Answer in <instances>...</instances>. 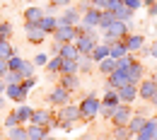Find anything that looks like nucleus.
<instances>
[{"label": "nucleus", "mask_w": 157, "mask_h": 140, "mask_svg": "<svg viewBox=\"0 0 157 140\" xmlns=\"http://www.w3.org/2000/svg\"><path fill=\"white\" fill-rule=\"evenodd\" d=\"M126 34H128V24H126V22H121V20H116V22H111V24L104 29V44L121 41Z\"/></svg>", "instance_id": "39448f33"}, {"label": "nucleus", "mask_w": 157, "mask_h": 140, "mask_svg": "<svg viewBox=\"0 0 157 140\" xmlns=\"http://www.w3.org/2000/svg\"><path fill=\"white\" fill-rule=\"evenodd\" d=\"M2 106H5V97L0 94V109H2Z\"/></svg>", "instance_id": "5fc2aeb1"}, {"label": "nucleus", "mask_w": 157, "mask_h": 140, "mask_svg": "<svg viewBox=\"0 0 157 140\" xmlns=\"http://www.w3.org/2000/svg\"><path fill=\"white\" fill-rule=\"evenodd\" d=\"M17 73L22 75V80H24V78H34V63H32V60H22Z\"/></svg>", "instance_id": "72a5a7b5"}, {"label": "nucleus", "mask_w": 157, "mask_h": 140, "mask_svg": "<svg viewBox=\"0 0 157 140\" xmlns=\"http://www.w3.org/2000/svg\"><path fill=\"white\" fill-rule=\"evenodd\" d=\"M111 12H114V17H116V20H121V22H126V20H131V17H133V12H131V10H128L123 2H121L118 7H114Z\"/></svg>", "instance_id": "2f4dec72"}, {"label": "nucleus", "mask_w": 157, "mask_h": 140, "mask_svg": "<svg viewBox=\"0 0 157 140\" xmlns=\"http://www.w3.org/2000/svg\"><path fill=\"white\" fill-rule=\"evenodd\" d=\"M128 73H126V70H114V73H111V75H109V80H106V87H109V89H118V87H123V85H128Z\"/></svg>", "instance_id": "ddd939ff"}, {"label": "nucleus", "mask_w": 157, "mask_h": 140, "mask_svg": "<svg viewBox=\"0 0 157 140\" xmlns=\"http://www.w3.org/2000/svg\"><path fill=\"white\" fill-rule=\"evenodd\" d=\"M152 140H157V131H155V133H152Z\"/></svg>", "instance_id": "4d7b16f0"}, {"label": "nucleus", "mask_w": 157, "mask_h": 140, "mask_svg": "<svg viewBox=\"0 0 157 140\" xmlns=\"http://www.w3.org/2000/svg\"><path fill=\"white\" fill-rule=\"evenodd\" d=\"M114 70H116V60H114V58L99 60V73H101V75H111Z\"/></svg>", "instance_id": "c85d7f7f"}, {"label": "nucleus", "mask_w": 157, "mask_h": 140, "mask_svg": "<svg viewBox=\"0 0 157 140\" xmlns=\"http://www.w3.org/2000/svg\"><path fill=\"white\" fill-rule=\"evenodd\" d=\"M150 104H152V106H157V92H155V97L150 99Z\"/></svg>", "instance_id": "603ef678"}, {"label": "nucleus", "mask_w": 157, "mask_h": 140, "mask_svg": "<svg viewBox=\"0 0 157 140\" xmlns=\"http://www.w3.org/2000/svg\"><path fill=\"white\" fill-rule=\"evenodd\" d=\"M0 22H2V15H0Z\"/></svg>", "instance_id": "bf43d9fd"}, {"label": "nucleus", "mask_w": 157, "mask_h": 140, "mask_svg": "<svg viewBox=\"0 0 157 140\" xmlns=\"http://www.w3.org/2000/svg\"><path fill=\"white\" fill-rule=\"evenodd\" d=\"M147 53H150L152 58H157V41H155V44H152V46H150V51H147Z\"/></svg>", "instance_id": "09e8293b"}, {"label": "nucleus", "mask_w": 157, "mask_h": 140, "mask_svg": "<svg viewBox=\"0 0 157 140\" xmlns=\"http://www.w3.org/2000/svg\"><path fill=\"white\" fill-rule=\"evenodd\" d=\"M136 140H152V138H147V135H136Z\"/></svg>", "instance_id": "864d4df0"}, {"label": "nucleus", "mask_w": 157, "mask_h": 140, "mask_svg": "<svg viewBox=\"0 0 157 140\" xmlns=\"http://www.w3.org/2000/svg\"><path fill=\"white\" fill-rule=\"evenodd\" d=\"M104 58H109V46H106L104 41H99L97 46L90 51V60H92V63H99V60H104Z\"/></svg>", "instance_id": "a211bd4d"}, {"label": "nucleus", "mask_w": 157, "mask_h": 140, "mask_svg": "<svg viewBox=\"0 0 157 140\" xmlns=\"http://www.w3.org/2000/svg\"><path fill=\"white\" fill-rule=\"evenodd\" d=\"M99 106H101V99H99L97 94H87V97L78 104L80 121H92L94 116H99Z\"/></svg>", "instance_id": "f03ea898"}, {"label": "nucleus", "mask_w": 157, "mask_h": 140, "mask_svg": "<svg viewBox=\"0 0 157 140\" xmlns=\"http://www.w3.org/2000/svg\"><path fill=\"white\" fill-rule=\"evenodd\" d=\"M15 114H17L20 123H29V121H32V114H34V109H32V106H24V104H22L20 109H15Z\"/></svg>", "instance_id": "cd10ccee"}, {"label": "nucleus", "mask_w": 157, "mask_h": 140, "mask_svg": "<svg viewBox=\"0 0 157 140\" xmlns=\"http://www.w3.org/2000/svg\"><path fill=\"white\" fill-rule=\"evenodd\" d=\"M51 5H56V7H68L70 0H51Z\"/></svg>", "instance_id": "49530a36"}, {"label": "nucleus", "mask_w": 157, "mask_h": 140, "mask_svg": "<svg viewBox=\"0 0 157 140\" xmlns=\"http://www.w3.org/2000/svg\"><path fill=\"white\" fill-rule=\"evenodd\" d=\"M56 119H58V128L70 131V128H73V126L80 121V109H78V104H65V106H60V111L56 114Z\"/></svg>", "instance_id": "f257e3e1"}, {"label": "nucleus", "mask_w": 157, "mask_h": 140, "mask_svg": "<svg viewBox=\"0 0 157 140\" xmlns=\"http://www.w3.org/2000/svg\"><path fill=\"white\" fill-rule=\"evenodd\" d=\"M155 80H157V78H155Z\"/></svg>", "instance_id": "680f3d73"}, {"label": "nucleus", "mask_w": 157, "mask_h": 140, "mask_svg": "<svg viewBox=\"0 0 157 140\" xmlns=\"http://www.w3.org/2000/svg\"><path fill=\"white\" fill-rule=\"evenodd\" d=\"M22 60H24V58H20V56H17V53H15V56H12V58H7V70H20Z\"/></svg>", "instance_id": "ea45409f"}, {"label": "nucleus", "mask_w": 157, "mask_h": 140, "mask_svg": "<svg viewBox=\"0 0 157 140\" xmlns=\"http://www.w3.org/2000/svg\"><path fill=\"white\" fill-rule=\"evenodd\" d=\"M5 87H7V85H5V80L0 78V94H5Z\"/></svg>", "instance_id": "3c124183"}, {"label": "nucleus", "mask_w": 157, "mask_h": 140, "mask_svg": "<svg viewBox=\"0 0 157 140\" xmlns=\"http://www.w3.org/2000/svg\"><path fill=\"white\" fill-rule=\"evenodd\" d=\"M44 15H46V12L41 10L39 5H29V7L24 10V22H39Z\"/></svg>", "instance_id": "5701e85b"}, {"label": "nucleus", "mask_w": 157, "mask_h": 140, "mask_svg": "<svg viewBox=\"0 0 157 140\" xmlns=\"http://www.w3.org/2000/svg\"><path fill=\"white\" fill-rule=\"evenodd\" d=\"M114 109H116V106H106V104H101V106H99V114H101L104 119H111V114H114Z\"/></svg>", "instance_id": "c03bdc74"}, {"label": "nucleus", "mask_w": 157, "mask_h": 140, "mask_svg": "<svg viewBox=\"0 0 157 140\" xmlns=\"http://www.w3.org/2000/svg\"><path fill=\"white\" fill-rule=\"evenodd\" d=\"M101 104H106V106H118V104H121L118 92H116V89H106V94L101 97Z\"/></svg>", "instance_id": "7c9ffc66"}, {"label": "nucleus", "mask_w": 157, "mask_h": 140, "mask_svg": "<svg viewBox=\"0 0 157 140\" xmlns=\"http://www.w3.org/2000/svg\"><path fill=\"white\" fill-rule=\"evenodd\" d=\"M24 32H27V41L29 44H41L46 39V32H41L36 22H24Z\"/></svg>", "instance_id": "f8f14e48"}, {"label": "nucleus", "mask_w": 157, "mask_h": 140, "mask_svg": "<svg viewBox=\"0 0 157 140\" xmlns=\"http://www.w3.org/2000/svg\"><path fill=\"white\" fill-rule=\"evenodd\" d=\"M27 94H29V92H27L22 85H7V87H5V97L12 99V101H17V104H24Z\"/></svg>", "instance_id": "4468645a"}, {"label": "nucleus", "mask_w": 157, "mask_h": 140, "mask_svg": "<svg viewBox=\"0 0 157 140\" xmlns=\"http://www.w3.org/2000/svg\"><path fill=\"white\" fill-rule=\"evenodd\" d=\"M123 44H126V48H128V53H136L143 48V44H145V36H140V34H126L123 36Z\"/></svg>", "instance_id": "2eb2a0df"}, {"label": "nucleus", "mask_w": 157, "mask_h": 140, "mask_svg": "<svg viewBox=\"0 0 157 140\" xmlns=\"http://www.w3.org/2000/svg\"><path fill=\"white\" fill-rule=\"evenodd\" d=\"M29 123L41 126V128H46V131L58 128V119H56V114H53V111H46V109H36V111L32 114V121H29Z\"/></svg>", "instance_id": "7ed1b4c3"}, {"label": "nucleus", "mask_w": 157, "mask_h": 140, "mask_svg": "<svg viewBox=\"0 0 157 140\" xmlns=\"http://www.w3.org/2000/svg\"><path fill=\"white\" fill-rule=\"evenodd\" d=\"M46 135H48V131H46V128L29 123V128H27V140H44Z\"/></svg>", "instance_id": "393cba45"}, {"label": "nucleus", "mask_w": 157, "mask_h": 140, "mask_svg": "<svg viewBox=\"0 0 157 140\" xmlns=\"http://www.w3.org/2000/svg\"><path fill=\"white\" fill-rule=\"evenodd\" d=\"M15 56V48H12V44H10V39H0V58H12Z\"/></svg>", "instance_id": "c756f323"}, {"label": "nucleus", "mask_w": 157, "mask_h": 140, "mask_svg": "<svg viewBox=\"0 0 157 140\" xmlns=\"http://www.w3.org/2000/svg\"><path fill=\"white\" fill-rule=\"evenodd\" d=\"M133 60H136V58H133V53H126L123 58H118V60H116V68H118V70H126V68H128Z\"/></svg>", "instance_id": "58836bf2"}, {"label": "nucleus", "mask_w": 157, "mask_h": 140, "mask_svg": "<svg viewBox=\"0 0 157 140\" xmlns=\"http://www.w3.org/2000/svg\"><path fill=\"white\" fill-rule=\"evenodd\" d=\"M121 2H123V5H126L131 12H136L138 7H143V0H121Z\"/></svg>", "instance_id": "a19ab883"}, {"label": "nucleus", "mask_w": 157, "mask_h": 140, "mask_svg": "<svg viewBox=\"0 0 157 140\" xmlns=\"http://www.w3.org/2000/svg\"><path fill=\"white\" fill-rule=\"evenodd\" d=\"M106 46H109V58H114V60L123 58V56L128 53V48H126L123 41H111V44H106Z\"/></svg>", "instance_id": "aec40b11"}, {"label": "nucleus", "mask_w": 157, "mask_h": 140, "mask_svg": "<svg viewBox=\"0 0 157 140\" xmlns=\"http://www.w3.org/2000/svg\"><path fill=\"white\" fill-rule=\"evenodd\" d=\"M60 63H63V58H60V56H53V58H48V63H46L44 68L53 75V73H60Z\"/></svg>", "instance_id": "f704fd0d"}, {"label": "nucleus", "mask_w": 157, "mask_h": 140, "mask_svg": "<svg viewBox=\"0 0 157 140\" xmlns=\"http://www.w3.org/2000/svg\"><path fill=\"white\" fill-rule=\"evenodd\" d=\"M99 41L94 36V32H90V34H80L78 39H75V48L80 51V56H90V51L97 46Z\"/></svg>", "instance_id": "423d86ee"}, {"label": "nucleus", "mask_w": 157, "mask_h": 140, "mask_svg": "<svg viewBox=\"0 0 157 140\" xmlns=\"http://www.w3.org/2000/svg\"><path fill=\"white\" fill-rule=\"evenodd\" d=\"M36 24H39L41 32H46V34H53V32H56V27H58V20H56V17H51V15H44V17H41Z\"/></svg>", "instance_id": "412c9836"}, {"label": "nucleus", "mask_w": 157, "mask_h": 140, "mask_svg": "<svg viewBox=\"0 0 157 140\" xmlns=\"http://www.w3.org/2000/svg\"><path fill=\"white\" fill-rule=\"evenodd\" d=\"M5 73H7V60H5V58H0V78H2Z\"/></svg>", "instance_id": "de8ad7c7"}, {"label": "nucleus", "mask_w": 157, "mask_h": 140, "mask_svg": "<svg viewBox=\"0 0 157 140\" xmlns=\"http://www.w3.org/2000/svg\"><path fill=\"white\" fill-rule=\"evenodd\" d=\"M70 94L73 92H68V89H63V87H56L46 99H48V104H53V106H65V104H70Z\"/></svg>", "instance_id": "9b49d317"}, {"label": "nucleus", "mask_w": 157, "mask_h": 140, "mask_svg": "<svg viewBox=\"0 0 157 140\" xmlns=\"http://www.w3.org/2000/svg\"><path fill=\"white\" fill-rule=\"evenodd\" d=\"M32 63H34V65H41V68H44V65H46V63H48V56H46V53H39V56H36V58L32 60Z\"/></svg>", "instance_id": "a18cd8bd"}, {"label": "nucleus", "mask_w": 157, "mask_h": 140, "mask_svg": "<svg viewBox=\"0 0 157 140\" xmlns=\"http://www.w3.org/2000/svg\"><path fill=\"white\" fill-rule=\"evenodd\" d=\"M80 34V27L75 24V27H68V24H60V27H56V32H53V39H56V44H75V39H78Z\"/></svg>", "instance_id": "20e7f679"}, {"label": "nucleus", "mask_w": 157, "mask_h": 140, "mask_svg": "<svg viewBox=\"0 0 157 140\" xmlns=\"http://www.w3.org/2000/svg\"><path fill=\"white\" fill-rule=\"evenodd\" d=\"M63 89H68V92H75L80 87V80H78V75H60V82H58Z\"/></svg>", "instance_id": "b1692460"}, {"label": "nucleus", "mask_w": 157, "mask_h": 140, "mask_svg": "<svg viewBox=\"0 0 157 140\" xmlns=\"http://www.w3.org/2000/svg\"><path fill=\"white\" fill-rule=\"evenodd\" d=\"M0 39H12V24L10 22H0Z\"/></svg>", "instance_id": "4c0bfd02"}, {"label": "nucleus", "mask_w": 157, "mask_h": 140, "mask_svg": "<svg viewBox=\"0 0 157 140\" xmlns=\"http://www.w3.org/2000/svg\"><path fill=\"white\" fill-rule=\"evenodd\" d=\"M111 22H116L114 12H111V10H101V17H99V24H97V27L101 29V32H104V29H106V27H109Z\"/></svg>", "instance_id": "473e14b6"}, {"label": "nucleus", "mask_w": 157, "mask_h": 140, "mask_svg": "<svg viewBox=\"0 0 157 140\" xmlns=\"http://www.w3.org/2000/svg\"><path fill=\"white\" fill-rule=\"evenodd\" d=\"M78 60H68L63 58V63H60V75H78Z\"/></svg>", "instance_id": "bb28decb"}, {"label": "nucleus", "mask_w": 157, "mask_h": 140, "mask_svg": "<svg viewBox=\"0 0 157 140\" xmlns=\"http://www.w3.org/2000/svg\"><path fill=\"white\" fill-rule=\"evenodd\" d=\"M2 80H5V85H20V82H22V75L17 73V70H7V73L2 75Z\"/></svg>", "instance_id": "c9c22d12"}, {"label": "nucleus", "mask_w": 157, "mask_h": 140, "mask_svg": "<svg viewBox=\"0 0 157 140\" xmlns=\"http://www.w3.org/2000/svg\"><path fill=\"white\" fill-rule=\"evenodd\" d=\"M44 140H58V138H56V135H46Z\"/></svg>", "instance_id": "6e6d98bb"}, {"label": "nucleus", "mask_w": 157, "mask_h": 140, "mask_svg": "<svg viewBox=\"0 0 157 140\" xmlns=\"http://www.w3.org/2000/svg\"><path fill=\"white\" fill-rule=\"evenodd\" d=\"M157 92V80L155 78H143V80L138 82V97L145 101H150L152 97H155Z\"/></svg>", "instance_id": "0eeeda50"}, {"label": "nucleus", "mask_w": 157, "mask_h": 140, "mask_svg": "<svg viewBox=\"0 0 157 140\" xmlns=\"http://www.w3.org/2000/svg\"><path fill=\"white\" fill-rule=\"evenodd\" d=\"M118 99L121 104H133L138 99V85L136 82H128V85H123V87H118Z\"/></svg>", "instance_id": "9d476101"}, {"label": "nucleus", "mask_w": 157, "mask_h": 140, "mask_svg": "<svg viewBox=\"0 0 157 140\" xmlns=\"http://www.w3.org/2000/svg\"><path fill=\"white\" fill-rule=\"evenodd\" d=\"M145 119H147V116H143V114H133V116H131V121H128L131 135H138V133H140V128L145 126Z\"/></svg>", "instance_id": "4be33fe9"}, {"label": "nucleus", "mask_w": 157, "mask_h": 140, "mask_svg": "<svg viewBox=\"0 0 157 140\" xmlns=\"http://www.w3.org/2000/svg\"><path fill=\"white\" fill-rule=\"evenodd\" d=\"M126 138H131L128 126H114V140H126Z\"/></svg>", "instance_id": "e433bc0d"}, {"label": "nucleus", "mask_w": 157, "mask_h": 140, "mask_svg": "<svg viewBox=\"0 0 157 140\" xmlns=\"http://www.w3.org/2000/svg\"><path fill=\"white\" fill-rule=\"evenodd\" d=\"M126 73H128V80L138 85V82L143 80V75H145V68H143V63L136 58L133 63H131V65H128V68H126Z\"/></svg>", "instance_id": "dca6fc26"}, {"label": "nucleus", "mask_w": 157, "mask_h": 140, "mask_svg": "<svg viewBox=\"0 0 157 140\" xmlns=\"http://www.w3.org/2000/svg\"><path fill=\"white\" fill-rule=\"evenodd\" d=\"M155 2H157V0H143V5H145V7H152Z\"/></svg>", "instance_id": "8fccbe9b"}, {"label": "nucleus", "mask_w": 157, "mask_h": 140, "mask_svg": "<svg viewBox=\"0 0 157 140\" xmlns=\"http://www.w3.org/2000/svg\"><path fill=\"white\" fill-rule=\"evenodd\" d=\"M99 17H101V10H99V7H90V10L82 15V20H80V22L87 24L90 29H94V27L99 24Z\"/></svg>", "instance_id": "f3484780"}, {"label": "nucleus", "mask_w": 157, "mask_h": 140, "mask_svg": "<svg viewBox=\"0 0 157 140\" xmlns=\"http://www.w3.org/2000/svg\"><path fill=\"white\" fill-rule=\"evenodd\" d=\"M53 53L68 60H80V51L75 48V44H53Z\"/></svg>", "instance_id": "1a4fd4ad"}, {"label": "nucleus", "mask_w": 157, "mask_h": 140, "mask_svg": "<svg viewBox=\"0 0 157 140\" xmlns=\"http://www.w3.org/2000/svg\"><path fill=\"white\" fill-rule=\"evenodd\" d=\"M7 138L10 140H27V128H24V123L7 128Z\"/></svg>", "instance_id": "a878e982"}, {"label": "nucleus", "mask_w": 157, "mask_h": 140, "mask_svg": "<svg viewBox=\"0 0 157 140\" xmlns=\"http://www.w3.org/2000/svg\"><path fill=\"white\" fill-rule=\"evenodd\" d=\"M80 20H82V17H80V12H78V10L68 7V10H65V15H63V17H58V27H60V24L75 27V24H80Z\"/></svg>", "instance_id": "6ab92c4d"}, {"label": "nucleus", "mask_w": 157, "mask_h": 140, "mask_svg": "<svg viewBox=\"0 0 157 140\" xmlns=\"http://www.w3.org/2000/svg\"><path fill=\"white\" fill-rule=\"evenodd\" d=\"M131 116H133L131 104H118L116 109H114V114H111V121H114V126H128Z\"/></svg>", "instance_id": "6e6552de"}, {"label": "nucleus", "mask_w": 157, "mask_h": 140, "mask_svg": "<svg viewBox=\"0 0 157 140\" xmlns=\"http://www.w3.org/2000/svg\"><path fill=\"white\" fill-rule=\"evenodd\" d=\"M5 126H7V128H12V126H20V119H17V114H15V111H10V114H7Z\"/></svg>", "instance_id": "79ce46f5"}, {"label": "nucleus", "mask_w": 157, "mask_h": 140, "mask_svg": "<svg viewBox=\"0 0 157 140\" xmlns=\"http://www.w3.org/2000/svg\"><path fill=\"white\" fill-rule=\"evenodd\" d=\"M126 140H136V135H131V138H126Z\"/></svg>", "instance_id": "13d9d810"}, {"label": "nucleus", "mask_w": 157, "mask_h": 140, "mask_svg": "<svg viewBox=\"0 0 157 140\" xmlns=\"http://www.w3.org/2000/svg\"><path fill=\"white\" fill-rule=\"evenodd\" d=\"M20 85L24 87V89H27V92H29V89H34V87H36V78H24Z\"/></svg>", "instance_id": "37998d69"}, {"label": "nucleus", "mask_w": 157, "mask_h": 140, "mask_svg": "<svg viewBox=\"0 0 157 140\" xmlns=\"http://www.w3.org/2000/svg\"><path fill=\"white\" fill-rule=\"evenodd\" d=\"M29 2H34V0H29Z\"/></svg>", "instance_id": "052dcab7"}]
</instances>
